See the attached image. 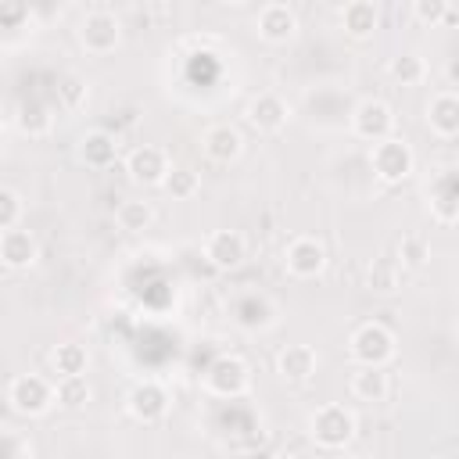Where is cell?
<instances>
[{"mask_svg":"<svg viewBox=\"0 0 459 459\" xmlns=\"http://www.w3.org/2000/svg\"><path fill=\"white\" fill-rule=\"evenodd\" d=\"M351 394L359 398V402H387V394H391V377H387V369L384 366H359L355 373H351Z\"/></svg>","mask_w":459,"mask_h":459,"instance_id":"44dd1931","label":"cell"},{"mask_svg":"<svg viewBox=\"0 0 459 459\" xmlns=\"http://www.w3.org/2000/svg\"><path fill=\"white\" fill-rule=\"evenodd\" d=\"M29 18V7L25 4H0V25L4 29H18V22Z\"/></svg>","mask_w":459,"mask_h":459,"instance_id":"836d02e7","label":"cell"},{"mask_svg":"<svg viewBox=\"0 0 459 459\" xmlns=\"http://www.w3.org/2000/svg\"><path fill=\"white\" fill-rule=\"evenodd\" d=\"M86 100H90V86H86L82 75H65V79L57 82V104H61L65 111H79Z\"/></svg>","mask_w":459,"mask_h":459,"instance_id":"f546056e","label":"cell"},{"mask_svg":"<svg viewBox=\"0 0 459 459\" xmlns=\"http://www.w3.org/2000/svg\"><path fill=\"white\" fill-rule=\"evenodd\" d=\"M204 258H208V265L219 269V273L240 269V265L247 262V240H244V233H237V230H215V233H208V240H204Z\"/></svg>","mask_w":459,"mask_h":459,"instance_id":"7c38bea8","label":"cell"},{"mask_svg":"<svg viewBox=\"0 0 459 459\" xmlns=\"http://www.w3.org/2000/svg\"><path fill=\"white\" fill-rule=\"evenodd\" d=\"M366 283L373 287V290H394L398 287V258H377L373 265H369V273H366Z\"/></svg>","mask_w":459,"mask_h":459,"instance_id":"1f68e13d","label":"cell"},{"mask_svg":"<svg viewBox=\"0 0 459 459\" xmlns=\"http://www.w3.org/2000/svg\"><path fill=\"white\" fill-rule=\"evenodd\" d=\"M118 158V140L108 133V129H90L82 140H79V161L90 165V169H108L115 165Z\"/></svg>","mask_w":459,"mask_h":459,"instance_id":"ffe728a7","label":"cell"},{"mask_svg":"<svg viewBox=\"0 0 459 459\" xmlns=\"http://www.w3.org/2000/svg\"><path fill=\"white\" fill-rule=\"evenodd\" d=\"M201 384L215 398H240L251 387V366L240 355H219V359H212L204 366Z\"/></svg>","mask_w":459,"mask_h":459,"instance_id":"3957f363","label":"cell"},{"mask_svg":"<svg viewBox=\"0 0 459 459\" xmlns=\"http://www.w3.org/2000/svg\"><path fill=\"white\" fill-rule=\"evenodd\" d=\"M244 118H247V126L258 129V133H280V129L290 122V104H287L280 93L262 90V93H255V97L247 100Z\"/></svg>","mask_w":459,"mask_h":459,"instance_id":"8fae6325","label":"cell"},{"mask_svg":"<svg viewBox=\"0 0 459 459\" xmlns=\"http://www.w3.org/2000/svg\"><path fill=\"white\" fill-rule=\"evenodd\" d=\"M455 337H459V323H455Z\"/></svg>","mask_w":459,"mask_h":459,"instance_id":"8d00e7d4","label":"cell"},{"mask_svg":"<svg viewBox=\"0 0 459 459\" xmlns=\"http://www.w3.org/2000/svg\"><path fill=\"white\" fill-rule=\"evenodd\" d=\"M0 459H32V441H29V434H22V430H14V427H4Z\"/></svg>","mask_w":459,"mask_h":459,"instance_id":"d6a6232c","label":"cell"},{"mask_svg":"<svg viewBox=\"0 0 459 459\" xmlns=\"http://www.w3.org/2000/svg\"><path fill=\"white\" fill-rule=\"evenodd\" d=\"M269 459H298V455H294V452H273Z\"/></svg>","mask_w":459,"mask_h":459,"instance_id":"e575fe53","label":"cell"},{"mask_svg":"<svg viewBox=\"0 0 459 459\" xmlns=\"http://www.w3.org/2000/svg\"><path fill=\"white\" fill-rule=\"evenodd\" d=\"M126 172L140 186H165L172 165H169V154L158 143H140L126 154Z\"/></svg>","mask_w":459,"mask_h":459,"instance_id":"ba28073f","label":"cell"},{"mask_svg":"<svg viewBox=\"0 0 459 459\" xmlns=\"http://www.w3.org/2000/svg\"><path fill=\"white\" fill-rule=\"evenodd\" d=\"M316 366H319V355H316L312 344H287V348H280V355H276V373H280V380H287V384H305V380H312Z\"/></svg>","mask_w":459,"mask_h":459,"instance_id":"ac0fdd59","label":"cell"},{"mask_svg":"<svg viewBox=\"0 0 459 459\" xmlns=\"http://www.w3.org/2000/svg\"><path fill=\"white\" fill-rule=\"evenodd\" d=\"M201 151H204L215 165H230V161H237V158L244 154V136H240L237 126L215 122V126H208V129L201 133Z\"/></svg>","mask_w":459,"mask_h":459,"instance_id":"9a60e30c","label":"cell"},{"mask_svg":"<svg viewBox=\"0 0 459 459\" xmlns=\"http://www.w3.org/2000/svg\"><path fill=\"white\" fill-rule=\"evenodd\" d=\"M308 434L326 452H344L355 437V412L341 402H326L308 416Z\"/></svg>","mask_w":459,"mask_h":459,"instance_id":"6da1fadb","label":"cell"},{"mask_svg":"<svg viewBox=\"0 0 459 459\" xmlns=\"http://www.w3.org/2000/svg\"><path fill=\"white\" fill-rule=\"evenodd\" d=\"M115 222L122 233H143L151 222H154V208L151 201H140V197H129L115 208Z\"/></svg>","mask_w":459,"mask_h":459,"instance_id":"d4e9b609","label":"cell"},{"mask_svg":"<svg viewBox=\"0 0 459 459\" xmlns=\"http://www.w3.org/2000/svg\"><path fill=\"white\" fill-rule=\"evenodd\" d=\"M22 215H25V201L14 186H4L0 190V230H18L22 226Z\"/></svg>","mask_w":459,"mask_h":459,"instance_id":"4dcf8cb0","label":"cell"},{"mask_svg":"<svg viewBox=\"0 0 459 459\" xmlns=\"http://www.w3.org/2000/svg\"><path fill=\"white\" fill-rule=\"evenodd\" d=\"M348 351L359 366H387L394 359L398 344H394V333L373 319V323L355 326V333L348 337Z\"/></svg>","mask_w":459,"mask_h":459,"instance_id":"277c9868","label":"cell"},{"mask_svg":"<svg viewBox=\"0 0 459 459\" xmlns=\"http://www.w3.org/2000/svg\"><path fill=\"white\" fill-rule=\"evenodd\" d=\"M126 412L136 423H161L169 416V391L158 380H136L126 394Z\"/></svg>","mask_w":459,"mask_h":459,"instance_id":"9c48e42d","label":"cell"},{"mask_svg":"<svg viewBox=\"0 0 459 459\" xmlns=\"http://www.w3.org/2000/svg\"><path fill=\"white\" fill-rule=\"evenodd\" d=\"M283 269L294 280H316L326 269V247L316 237H294L283 247Z\"/></svg>","mask_w":459,"mask_h":459,"instance_id":"30bf717a","label":"cell"},{"mask_svg":"<svg viewBox=\"0 0 459 459\" xmlns=\"http://www.w3.org/2000/svg\"><path fill=\"white\" fill-rule=\"evenodd\" d=\"M7 405L18 416H47L57 405V387L39 373H18L7 384Z\"/></svg>","mask_w":459,"mask_h":459,"instance_id":"7a4b0ae2","label":"cell"},{"mask_svg":"<svg viewBox=\"0 0 459 459\" xmlns=\"http://www.w3.org/2000/svg\"><path fill=\"white\" fill-rule=\"evenodd\" d=\"M57 405L61 409H82V405H90V398H93V387H90V380L86 377H61L57 384Z\"/></svg>","mask_w":459,"mask_h":459,"instance_id":"4316f807","label":"cell"},{"mask_svg":"<svg viewBox=\"0 0 459 459\" xmlns=\"http://www.w3.org/2000/svg\"><path fill=\"white\" fill-rule=\"evenodd\" d=\"M423 118H427V129H430L434 136L455 140V136H459V93H452V90L434 93Z\"/></svg>","mask_w":459,"mask_h":459,"instance_id":"2e32d148","label":"cell"},{"mask_svg":"<svg viewBox=\"0 0 459 459\" xmlns=\"http://www.w3.org/2000/svg\"><path fill=\"white\" fill-rule=\"evenodd\" d=\"M341 29H344V36H351V39H373V32L380 29V11H377V4L373 0H351V4H344L341 7Z\"/></svg>","mask_w":459,"mask_h":459,"instance_id":"d6986e66","label":"cell"},{"mask_svg":"<svg viewBox=\"0 0 459 459\" xmlns=\"http://www.w3.org/2000/svg\"><path fill=\"white\" fill-rule=\"evenodd\" d=\"M230 316H233V323L240 330L258 333V330H269L276 323V305L258 290H244V294H237L230 301Z\"/></svg>","mask_w":459,"mask_h":459,"instance_id":"4fadbf2b","label":"cell"},{"mask_svg":"<svg viewBox=\"0 0 459 459\" xmlns=\"http://www.w3.org/2000/svg\"><path fill=\"white\" fill-rule=\"evenodd\" d=\"M14 111H18V115H11V118H14V126H18L25 136H47L50 126H54V115H50V108H47L43 100H22Z\"/></svg>","mask_w":459,"mask_h":459,"instance_id":"cb8c5ba5","label":"cell"},{"mask_svg":"<svg viewBox=\"0 0 459 459\" xmlns=\"http://www.w3.org/2000/svg\"><path fill=\"white\" fill-rule=\"evenodd\" d=\"M255 32H258V39L276 43V47L280 43H290L298 36V14H294V7H287V4H265V7H258Z\"/></svg>","mask_w":459,"mask_h":459,"instance_id":"5bb4252c","label":"cell"},{"mask_svg":"<svg viewBox=\"0 0 459 459\" xmlns=\"http://www.w3.org/2000/svg\"><path fill=\"white\" fill-rule=\"evenodd\" d=\"M172 201H190L197 190H201V176L190 169V165H172V172H169V179H165V186H161Z\"/></svg>","mask_w":459,"mask_h":459,"instance_id":"83f0119b","label":"cell"},{"mask_svg":"<svg viewBox=\"0 0 459 459\" xmlns=\"http://www.w3.org/2000/svg\"><path fill=\"white\" fill-rule=\"evenodd\" d=\"M50 366H54L57 380H61V377H86V369H90V351H86V344H79V341H61V344L50 351Z\"/></svg>","mask_w":459,"mask_h":459,"instance_id":"7402d4cb","label":"cell"},{"mask_svg":"<svg viewBox=\"0 0 459 459\" xmlns=\"http://www.w3.org/2000/svg\"><path fill=\"white\" fill-rule=\"evenodd\" d=\"M387 79L398 86H420L427 79V61L416 50H402L387 61Z\"/></svg>","mask_w":459,"mask_h":459,"instance_id":"603a6c76","label":"cell"},{"mask_svg":"<svg viewBox=\"0 0 459 459\" xmlns=\"http://www.w3.org/2000/svg\"><path fill=\"white\" fill-rule=\"evenodd\" d=\"M337 459H362V455H348V452H341V455H337Z\"/></svg>","mask_w":459,"mask_h":459,"instance_id":"d590c367","label":"cell"},{"mask_svg":"<svg viewBox=\"0 0 459 459\" xmlns=\"http://www.w3.org/2000/svg\"><path fill=\"white\" fill-rule=\"evenodd\" d=\"M75 36H79V47H82L86 54L108 57V54H115L118 43H122V22H118L111 11H90V14L79 22Z\"/></svg>","mask_w":459,"mask_h":459,"instance_id":"8992f818","label":"cell"},{"mask_svg":"<svg viewBox=\"0 0 459 459\" xmlns=\"http://www.w3.org/2000/svg\"><path fill=\"white\" fill-rule=\"evenodd\" d=\"M369 165H373V176L384 179V183H405L416 169V154L412 147L402 140V136H387L380 143L369 147Z\"/></svg>","mask_w":459,"mask_h":459,"instance_id":"5b68a950","label":"cell"},{"mask_svg":"<svg viewBox=\"0 0 459 459\" xmlns=\"http://www.w3.org/2000/svg\"><path fill=\"white\" fill-rule=\"evenodd\" d=\"M36 258H39V244H36V237L29 233V230H7V233H0V262L11 269V273H22V269H29V265H36Z\"/></svg>","mask_w":459,"mask_h":459,"instance_id":"e0dca14e","label":"cell"},{"mask_svg":"<svg viewBox=\"0 0 459 459\" xmlns=\"http://www.w3.org/2000/svg\"><path fill=\"white\" fill-rule=\"evenodd\" d=\"M412 18H416L420 25H427V29H437V25L452 22L455 11L448 7V0H416V4H412Z\"/></svg>","mask_w":459,"mask_h":459,"instance_id":"f1b7e54d","label":"cell"},{"mask_svg":"<svg viewBox=\"0 0 459 459\" xmlns=\"http://www.w3.org/2000/svg\"><path fill=\"white\" fill-rule=\"evenodd\" d=\"M351 133L366 143H380L394 136V108L380 97H366L351 108Z\"/></svg>","mask_w":459,"mask_h":459,"instance_id":"52a82bcc","label":"cell"},{"mask_svg":"<svg viewBox=\"0 0 459 459\" xmlns=\"http://www.w3.org/2000/svg\"><path fill=\"white\" fill-rule=\"evenodd\" d=\"M427 262H430V237L420 233V230L405 233L398 240V265L402 269H423Z\"/></svg>","mask_w":459,"mask_h":459,"instance_id":"484cf974","label":"cell"}]
</instances>
